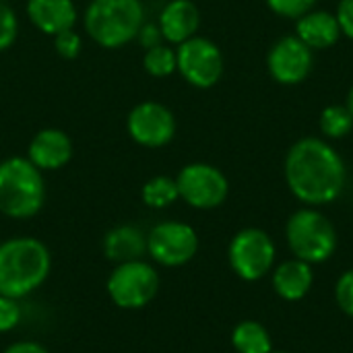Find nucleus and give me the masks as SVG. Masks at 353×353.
<instances>
[{"mask_svg": "<svg viewBox=\"0 0 353 353\" xmlns=\"http://www.w3.org/2000/svg\"><path fill=\"white\" fill-rule=\"evenodd\" d=\"M347 108H350V112L353 114V87L350 89V95H347Z\"/></svg>", "mask_w": 353, "mask_h": 353, "instance_id": "nucleus-31", "label": "nucleus"}, {"mask_svg": "<svg viewBox=\"0 0 353 353\" xmlns=\"http://www.w3.org/2000/svg\"><path fill=\"white\" fill-rule=\"evenodd\" d=\"M46 201L41 170L25 157H8L0 163V213L10 219L37 215Z\"/></svg>", "mask_w": 353, "mask_h": 353, "instance_id": "nucleus-3", "label": "nucleus"}, {"mask_svg": "<svg viewBox=\"0 0 353 353\" xmlns=\"http://www.w3.org/2000/svg\"><path fill=\"white\" fill-rule=\"evenodd\" d=\"M269 8L285 19H300L302 14L310 12L316 0H267Z\"/></svg>", "mask_w": 353, "mask_h": 353, "instance_id": "nucleus-24", "label": "nucleus"}, {"mask_svg": "<svg viewBox=\"0 0 353 353\" xmlns=\"http://www.w3.org/2000/svg\"><path fill=\"white\" fill-rule=\"evenodd\" d=\"M271 353H288V352H271Z\"/></svg>", "mask_w": 353, "mask_h": 353, "instance_id": "nucleus-32", "label": "nucleus"}, {"mask_svg": "<svg viewBox=\"0 0 353 353\" xmlns=\"http://www.w3.org/2000/svg\"><path fill=\"white\" fill-rule=\"evenodd\" d=\"M139 37H141V43L147 48V50H151V48H155V46H161L159 41H161V29L157 27V25H143L141 27V31H139Z\"/></svg>", "mask_w": 353, "mask_h": 353, "instance_id": "nucleus-29", "label": "nucleus"}, {"mask_svg": "<svg viewBox=\"0 0 353 353\" xmlns=\"http://www.w3.org/2000/svg\"><path fill=\"white\" fill-rule=\"evenodd\" d=\"M321 128L331 139H343L352 132L353 114L347 105H327L321 114Z\"/></svg>", "mask_w": 353, "mask_h": 353, "instance_id": "nucleus-21", "label": "nucleus"}, {"mask_svg": "<svg viewBox=\"0 0 353 353\" xmlns=\"http://www.w3.org/2000/svg\"><path fill=\"white\" fill-rule=\"evenodd\" d=\"M285 182L294 196L319 207L339 199L345 186V163L323 139H302L288 151Z\"/></svg>", "mask_w": 353, "mask_h": 353, "instance_id": "nucleus-1", "label": "nucleus"}, {"mask_svg": "<svg viewBox=\"0 0 353 353\" xmlns=\"http://www.w3.org/2000/svg\"><path fill=\"white\" fill-rule=\"evenodd\" d=\"M72 157V143L58 128L39 130L29 145V161L37 170H60Z\"/></svg>", "mask_w": 353, "mask_h": 353, "instance_id": "nucleus-13", "label": "nucleus"}, {"mask_svg": "<svg viewBox=\"0 0 353 353\" xmlns=\"http://www.w3.org/2000/svg\"><path fill=\"white\" fill-rule=\"evenodd\" d=\"M143 203L153 209H165L180 199L176 180L168 176H155L143 186Z\"/></svg>", "mask_w": 353, "mask_h": 353, "instance_id": "nucleus-20", "label": "nucleus"}, {"mask_svg": "<svg viewBox=\"0 0 353 353\" xmlns=\"http://www.w3.org/2000/svg\"><path fill=\"white\" fill-rule=\"evenodd\" d=\"M54 37H56V50H58V54L62 58L70 60V58L79 56V52H81V37H79V33L68 29V31H62V33H58Z\"/></svg>", "mask_w": 353, "mask_h": 353, "instance_id": "nucleus-27", "label": "nucleus"}, {"mask_svg": "<svg viewBox=\"0 0 353 353\" xmlns=\"http://www.w3.org/2000/svg\"><path fill=\"white\" fill-rule=\"evenodd\" d=\"M178 70L182 77L199 89H209L219 83L223 74L221 50L207 37H190L180 43L176 52Z\"/></svg>", "mask_w": 353, "mask_h": 353, "instance_id": "nucleus-8", "label": "nucleus"}, {"mask_svg": "<svg viewBox=\"0 0 353 353\" xmlns=\"http://www.w3.org/2000/svg\"><path fill=\"white\" fill-rule=\"evenodd\" d=\"M159 290L157 271L141 261L120 263L108 277V296L122 310L145 308Z\"/></svg>", "mask_w": 353, "mask_h": 353, "instance_id": "nucleus-6", "label": "nucleus"}, {"mask_svg": "<svg viewBox=\"0 0 353 353\" xmlns=\"http://www.w3.org/2000/svg\"><path fill=\"white\" fill-rule=\"evenodd\" d=\"M337 21L341 27V33L353 39V0H339L337 6Z\"/></svg>", "mask_w": 353, "mask_h": 353, "instance_id": "nucleus-28", "label": "nucleus"}, {"mask_svg": "<svg viewBox=\"0 0 353 353\" xmlns=\"http://www.w3.org/2000/svg\"><path fill=\"white\" fill-rule=\"evenodd\" d=\"M178 194L194 209H215L219 207L230 192L228 178L221 170L209 163H190L178 178Z\"/></svg>", "mask_w": 353, "mask_h": 353, "instance_id": "nucleus-10", "label": "nucleus"}, {"mask_svg": "<svg viewBox=\"0 0 353 353\" xmlns=\"http://www.w3.org/2000/svg\"><path fill=\"white\" fill-rule=\"evenodd\" d=\"M199 250L196 232L182 221L157 223L147 236V252L163 267H182L194 259Z\"/></svg>", "mask_w": 353, "mask_h": 353, "instance_id": "nucleus-9", "label": "nucleus"}, {"mask_svg": "<svg viewBox=\"0 0 353 353\" xmlns=\"http://www.w3.org/2000/svg\"><path fill=\"white\" fill-rule=\"evenodd\" d=\"M2 2H6V0H2Z\"/></svg>", "mask_w": 353, "mask_h": 353, "instance_id": "nucleus-33", "label": "nucleus"}, {"mask_svg": "<svg viewBox=\"0 0 353 353\" xmlns=\"http://www.w3.org/2000/svg\"><path fill=\"white\" fill-rule=\"evenodd\" d=\"M201 25V12L194 2L190 0H172L165 4L159 17L161 35L172 43H182L194 37Z\"/></svg>", "mask_w": 353, "mask_h": 353, "instance_id": "nucleus-15", "label": "nucleus"}, {"mask_svg": "<svg viewBox=\"0 0 353 353\" xmlns=\"http://www.w3.org/2000/svg\"><path fill=\"white\" fill-rule=\"evenodd\" d=\"M296 33L310 50H327L337 43L341 27L335 14L327 10H310L298 19Z\"/></svg>", "mask_w": 353, "mask_h": 353, "instance_id": "nucleus-17", "label": "nucleus"}, {"mask_svg": "<svg viewBox=\"0 0 353 353\" xmlns=\"http://www.w3.org/2000/svg\"><path fill=\"white\" fill-rule=\"evenodd\" d=\"M145 252H147V236L134 225H118L110 230L103 240V254L116 265L141 261Z\"/></svg>", "mask_w": 353, "mask_h": 353, "instance_id": "nucleus-18", "label": "nucleus"}, {"mask_svg": "<svg viewBox=\"0 0 353 353\" xmlns=\"http://www.w3.org/2000/svg\"><path fill=\"white\" fill-rule=\"evenodd\" d=\"M230 267L244 281H259L271 273L275 263V244L259 228H246L230 242Z\"/></svg>", "mask_w": 353, "mask_h": 353, "instance_id": "nucleus-7", "label": "nucleus"}, {"mask_svg": "<svg viewBox=\"0 0 353 353\" xmlns=\"http://www.w3.org/2000/svg\"><path fill=\"white\" fill-rule=\"evenodd\" d=\"M285 240L292 254L310 265L329 261L337 250L335 225L316 209L296 211L288 219Z\"/></svg>", "mask_w": 353, "mask_h": 353, "instance_id": "nucleus-5", "label": "nucleus"}, {"mask_svg": "<svg viewBox=\"0 0 353 353\" xmlns=\"http://www.w3.org/2000/svg\"><path fill=\"white\" fill-rule=\"evenodd\" d=\"M19 323H21L19 300L8 298V296H0V333H8V331L17 329Z\"/></svg>", "mask_w": 353, "mask_h": 353, "instance_id": "nucleus-25", "label": "nucleus"}, {"mask_svg": "<svg viewBox=\"0 0 353 353\" xmlns=\"http://www.w3.org/2000/svg\"><path fill=\"white\" fill-rule=\"evenodd\" d=\"M126 128L134 143L149 149H157L174 139L176 120L165 105L157 101H143L128 114Z\"/></svg>", "mask_w": 353, "mask_h": 353, "instance_id": "nucleus-11", "label": "nucleus"}, {"mask_svg": "<svg viewBox=\"0 0 353 353\" xmlns=\"http://www.w3.org/2000/svg\"><path fill=\"white\" fill-rule=\"evenodd\" d=\"M19 33V21L12 12V8L0 0V52L8 50Z\"/></svg>", "mask_w": 353, "mask_h": 353, "instance_id": "nucleus-23", "label": "nucleus"}, {"mask_svg": "<svg viewBox=\"0 0 353 353\" xmlns=\"http://www.w3.org/2000/svg\"><path fill=\"white\" fill-rule=\"evenodd\" d=\"M27 14L31 23L48 35L68 31L77 23L72 0H27Z\"/></svg>", "mask_w": 353, "mask_h": 353, "instance_id": "nucleus-14", "label": "nucleus"}, {"mask_svg": "<svg viewBox=\"0 0 353 353\" xmlns=\"http://www.w3.org/2000/svg\"><path fill=\"white\" fill-rule=\"evenodd\" d=\"M232 345L238 353H271L273 341L269 331L256 321L240 323L232 333Z\"/></svg>", "mask_w": 353, "mask_h": 353, "instance_id": "nucleus-19", "label": "nucleus"}, {"mask_svg": "<svg viewBox=\"0 0 353 353\" xmlns=\"http://www.w3.org/2000/svg\"><path fill=\"white\" fill-rule=\"evenodd\" d=\"M52 256L35 238H10L0 244V296L21 300L43 285Z\"/></svg>", "mask_w": 353, "mask_h": 353, "instance_id": "nucleus-2", "label": "nucleus"}, {"mask_svg": "<svg viewBox=\"0 0 353 353\" xmlns=\"http://www.w3.org/2000/svg\"><path fill=\"white\" fill-rule=\"evenodd\" d=\"M4 353H50L43 345L35 343V341H17L12 345H8Z\"/></svg>", "mask_w": 353, "mask_h": 353, "instance_id": "nucleus-30", "label": "nucleus"}, {"mask_svg": "<svg viewBox=\"0 0 353 353\" xmlns=\"http://www.w3.org/2000/svg\"><path fill=\"white\" fill-rule=\"evenodd\" d=\"M335 300H337V306L353 319V269L345 271L337 285H335Z\"/></svg>", "mask_w": 353, "mask_h": 353, "instance_id": "nucleus-26", "label": "nucleus"}, {"mask_svg": "<svg viewBox=\"0 0 353 353\" xmlns=\"http://www.w3.org/2000/svg\"><path fill=\"white\" fill-rule=\"evenodd\" d=\"M143 64H145V70L153 77H168L178 68L176 52L165 46H155V48L147 50Z\"/></svg>", "mask_w": 353, "mask_h": 353, "instance_id": "nucleus-22", "label": "nucleus"}, {"mask_svg": "<svg viewBox=\"0 0 353 353\" xmlns=\"http://www.w3.org/2000/svg\"><path fill=\"white\" fill-rule=\"evenodd\" d=\"M312 283H314L312 265L300 259L285 261L273 271V290L285 302L302 300L312 290Z\"/></svg>", "mask_w": 353, "mask_h": 353, "instance_id": "nucleus-16", "label": "nucleus"}, {"mask_svg": "<svg viewBox=\"0 0 353 353\" xmlns=\"http://www.w3.org/2000/svg\"><path fill=\"white\" fill-rule=\"evenodd\" d=\"M141 0H91L85 12V29L103 48L126 46L143 27Z\"/></svg>", "mask_w": 353, "mask_h": 353, "instance_id": "nucleus-4", "label": "nucleus"}, {"mask_svg": "<svg viewBox=\"0 0 353 353\" xmlns=\"http://www.w3.org/2000/svg\"><path fill=\"white\" fill-rule=\"evenodd\" d=\"M314 64L312 50L298 37L288 35L281 37L267 56V66L271 77L281 85H298L302 83Z\"/></svg>", "mask_w": 353, "mask_h": 353, "instance_id": "nucleus-12", "label": "nucleus"}]
</instances>
